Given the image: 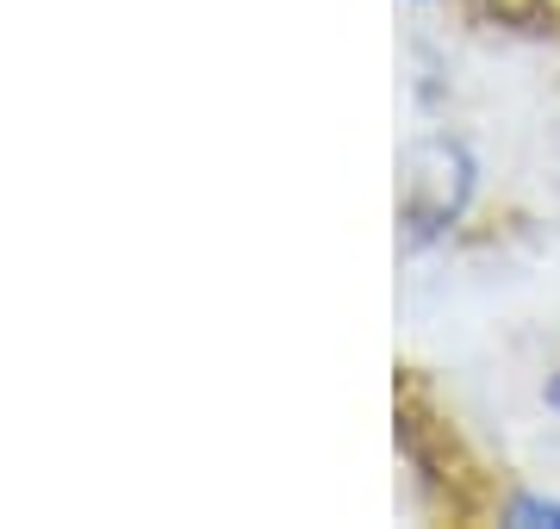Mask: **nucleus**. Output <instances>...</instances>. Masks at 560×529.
<instances>
[{
  "label": "nucleus",
  "mask_w": 560,
  "mask_h": 529,
  "mask_svg": "<svg viewBox=\"0 0 560 529\" xmlns=\"http://www.w3.org/2000/svg\"><path fill=\"white\" fill-rule=\"evenodd\" d=\"M511 524H523V529L555 524V529H560V505H541V498H517V505H511Z\"/></svg>",
  "instance_id": "f03ea898"
},
{
  "label": "nucleus",
  "mask_w": 560,
  "mask_h": 529,
  "mask_svg": "<svg viewBox=\"0 0 560 529\" xmlns=\"http://www.w3.org/2000/svg\"><path fill=\"white\" fill-rule=\"evenodd\" d=\"M467 193H474V163L455 138H418L399 156V219L418 244L460 219Z\"/></svg>",
  "instance_id": "f257e3e1"
},
{
  "label": "nucleus",
  "mask_w": 560,
  "mask_h": 529,
  "mask_svg": "<svg viewBox=\"0 0 560 529\" xmlns=\"http://www.w3.org/2000/svg\"><path fill=\"white\" fill-rule=\"evenodd\" d=\"M486 13H499V20H536L541 0H480Z\"/></svg>",
  "instance_id": "7ed1b4c3"
}]
</instances>
